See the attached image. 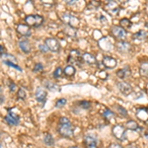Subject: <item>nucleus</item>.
<instances>
[{
	"label": "nucleus",
	"mask_w": 148,
	"mask_h": 148,
	"mask_svg": "<svg viewBox=\"0 0 148 148\" xmlns=\"http://www.w3.org/2000/svg\"><path fill=\"white\" fill-rule=\"evenodd\" d=\"M58 132L64 137H71L73 135V125L67 118H60Z\"/></svg>",
	"instance_id": "nucleus-1"
},
{
	"label": "nucleus",
	"mask_w": 148,
	"mask_h": 148,
	"mask_svg": "<svg viewBox=\"0 0 148 148\" xmlns=\"http://www.w3.org/2000/svg\"><path fill=\"white\" fill-rule=\"evenodd\" d=\"M61 20L66 24V26L72 27L74 29L79 25V19L77 17H75L74 15H72V14H69V13L62 14V15H61Z\"/></svg>",
	"instance_id": "nucleus-2"
},
{
	"label": "nucleus",
	"mask_w": 148,
	"mask_h": 148,
	"mask_svg": "<svg viewBox=\"0 0 148 148\" xmlns=\"http://www.w3.org/2000/svg\"><path fill=\"white\" fill-rule=\"evenodd\" d=\"M25 21L29 27L30 26H32V27H40L44 22V18L40 15H28L26 16Z\"/></svg>",
	"instance_id": "nucleus-3"
},
{
	"label": "nucleus",
	"mask_w": 148,
	"mask_h": 148,
	"mask_svg": "<svg viewBox=\"0 0 148 148\" xmlns=\"http://www.w3.org/2000/svg\"><path fill=\"white\" fill-rule=\"evenodd\" d=\"M45 45L47 47L49 51H51L57 52L60 49V45H59L58 40H56V39H53V38H49V39H47L46 42H45Z\"/></svg>",
	"instance_id": "nucleus-4"
},
{
	"label": "nucleus",
	"mask_w": 148,
	"mask_h": 148,
	"mask_svg": "<svg viewBox=\"0 0 148 148\" xmlns=\"http://www.w3.org/2000/svg\"><path fill=\"white\" fill-rule=\"evenodd\" d=\"M84 143L87 148H98V140L95 134H91V133L86 134L84 137Z\"/></svg>",
	"instance_id": "nucleus-5"
},
{
	"label": "nucleus",
	"mask_w": 148,
	"mask_h": 148,
	"mask_svg": "<svg viewBox=\"0 0 148 148\" xmlns=\"http://www.w3.org/2000/svg\"><path fill=\"white\" fill-rule=\"evenodd\" d=\"M105 9L112 16H116L119 14V12H120V6L114 1H109L107 3L106 7H105Z\"/></svg>",
	"instance_id": "nucleus-6"
},
{
	"label": "nucleus",
	"mask_w": 148,
	"mask_h": 148,
	"mask_svg": "<svg viewBox=\"0 0 148 148\" xmlns=\"http://www.w3.org/2000/svg\"><path fill=\"white\" fill-rule=\"evenodd\" d=\"M113 133L119 140H123L125 137V130L123 125H114L113 127Z\"/></svg>",
	"instance_id": "nucleus-7"
},
{
	"label": "nucleus",
	"mask_w": 148,
	"mask_h": 148,
	"mask_svg": "<svg viewBox=\"0 0 148 148\" xmlns=\"http://www.w3.org/2000/svg\"><path fill=\"white\" fill-rule=\"evenodd\" d=\"M118 88L120 90V92L125 96H128L130 94L131 91H132V88L131 86L128 84V83L125 82V81H121V82L118 83Z\"/></svg>",
	"instance_id": "nucleus-8"
},
{
	"label": "nucleus",
	"mask_w": 148,
	"mask_h": 148,
	"mask_svg": "<svg viewBox=\"0 0 148 148\" xmlns=\"http://www.w3.org/2000/svg\"><path fill=\"white\" fill-rule=\"evenodd\" d=\"M99 46L103 51H112V49H113V47H114L113 44H112V42L108 39V38H102V39H100Z\"/></svg>",
	"instance_id": "nucleus-9"
},
{
	"label": "nucleus",
	"mask_w": 148,
	"mask_h": 148,
	"mask_svg": "<svg viewBox=\"0 0 148 148\" xmlns=\"http://www.w3.org/2000/svg\"><path fill=\"white\" fill-rule=\"evenodd\" d=\"M112 34L114 38L116 39H125L126 36V32L123 28L119 27V26H114V27L112 29Z\"/></svg>",
	"instance_id": "nucleus-10"
},
{
	"label": "nucleus",
	"mask_w": 148,
	"mask_h": 148,
	"mask_svg": "<svg viewBox=\"0 0 148 148\" xmlns=\"http://www.w3.org/2000/svg\"><path fill=\"white\" fill-rule=\"evenodd\" d=\"M130 44L126 40H120L116 42V49L121 52H127L130 51Z\"/></svg>",
	"instance_id": "nucleus-11"
},
{
	"label": "nucleus",
	"mask_w": 148,
	"mask_h": 148,
	"mask_svg": "<svg viewBox=\"0 0 148 148\" xmlns=\"http://www.w3.org/2000/svg\"><path fill=\"white\" fill-rule=\"evenodd\" d=\"M103 64L106 66L107 68H110V69H113L116 66V59H114V57L112 56H105L104 59H103Z\"/></svg>",
	"instance_id": "nucleus-12"
},
{
	"label": "nucleus",
	"mask_w": 148,
	"mask_h": 148,
	"mask_svg": "<svg viewBox=\"0 0 148 148\" xmlns=\"http://www.w3.org/2000/svg\"><path fill=\"white\" fill-rule=\"evenodd\" d=\"M17 32L20 35L24 36V37H29L32 34L31 32V29L28 25H24V24H19L17 26Z\"/></svg>",
	"instance_id": "nucleus-13"
},
{
	"label": "nucleus",
	"mask_w": 148,
	"mask_h": 148,
	"mask_svg": "<svg viewBox=\"0 0 148 148\" xmlns=\"http://www.w3.org/2000/svg\"><path fill=\"white\" fill-rule=\"evenodd\" d=\"M35 96H36V99H37L39 102L44 103L47 100V91L44 89V88L39 87V88H37V90H36Z\"/></svg>",
	"instance_id": "nucleus-14"
},
{
	"label": "nucleus",
	"mask_w": 148,
	"mask_h": 148,
	"mask_svg": "<svg viewBox=\"0 0 148 148\" xmlns=\"http://www.w3.org/2000/svg\"><path fill=\"white\" fill-rule=\"evenodd\" d=\"M4 120H5L7 123H9L11 125H17L19 123V116H16L15 114H13L12 112H9L8 116H6Z\"/></svg>",
	"instance_id": "nucleus-15"
},
{
	"label": "nucleus",
	"mask_w": 148,
	"mask_h": 148,
	"mask_svg": "<svg viewBox=\"0 0 148 148\" xmlns=\"http://www.w3.org/2000/svg\"><path fill=\"white\" fill-rule=\"evenodd\" d=\"M136 116L143 121H148V109L141 108L136 111Z\"/></svg>",
	"instance_id": "nucleus-16"
},
{
	"label": "nucleus",
	"mask_w": 148,
	"mask_h": 148,
	"mask_svg": "<svg viewBox=\"0 0 148 148\" xmlns=\"http://www.w3.org/2000/svg\"><path fill=\"white\" fill-rule=\"evenodd\" d=\"M80 58H82V56H80L79 51H76V49H72L69 53V58L68 60L70 62H76V61H79Z\"/></svg>",
	"instance_id": "nucleus-17"
},
{
	"label": "nucleus",
	"mask_w": 148,
	"mask_h": 148,
	"mask_svg": "<svg viewBox=\"0 0 148 148\" xmlns=\"http://www.w3.org/2000/svg\"><path fill=\"white\" fill-rule=\"evenodd\" d=\"M18 45H19V47H20V49L22 51L26 52V53H29V52L31 51V45L27 40H20Z\"/></svg>",
	"instance_id": "nucleus-18"
},
{
	"label": "nucleus",
	"mask_w": 148,
	"mask_h": 148,
	"mask_svg": "<svg viewBox=\"0 0 148 148\" xmlns=\"http://www.w3.org/2000/svg\"><path fill=\"white\" fill-rule=\"evenodd\" d=\"M82 59H83V61H85V62L88 63V64L96 63V57L91 53H88V52H86V53L83 54Z\"/></svg>",
	"instance_id": "nucleus-19"
},
{
	"label": "nucleus",
	"mask_w": 148,
	"mask_h": 148,
	"mask_svg": "<svg viewBox=\"0 0 148 148\" xmlns=\"http://www.w3.org/2000/svg\"><path fill=\"white\" fill-rule=\"evenodd\" d=\"M44 142L46 143L47 145H49V146H51V145L54 144V139H53V137L51 136V134L46 133L44 136Z\"/></svg>",
	"instance_id": "nucleus-20"
},
{
	"label": "nucleus",
	"mask_w": 148,
	"mask_h": 148,
	"mask_svg": "<svg viewBox=\"0 0 148 148\" xmlns=\"http://www.w3.org/2000/svg\"><path fill=\"white\" fill-rule=\"evenodd\" d=\"M139 72L142 76H145V77H148V62H144L140 65L139 68Z\"/></svg>",
	"instance_id": "nucleus-21"
},
{
	"label": "nucleus",
	"mask_w": 148,
	"mask_h": 148,
	"mask_svg": "<svg viewBox=\"0 0 148 148\" xmlns=\"http://www.w3.org/2000/svg\"><path fill=\"white\" fill-rule=\"evenodd\" d=\"M128 74H130V69H128V67L121 68L116 72V75H118L120 78H125L128 75Z\"/></svg>",
	"instance_id": "nucleus-22"
},
{
	"label": "nucleus",
	"mask_w": 148,
	"mask_h": 148,
	"mask_svg": "<svg viewBox=\"0 0 148 148\" xmlns=\"http://www.w3.org/2000/svg\"><path fill=\"white\" fill-rule=\"evenodd\" d=\"M145 38H146V33H145L144 31H139L136 34L133 35V39L135 40H144Z\"/></svg>",
	"instance_id": "nucleus-23"
},
{
	"label": "nucleus",
	"mask_w": 148,
	"mask_h": 148,
	"mask_svg": "<svg viewBox=\"0 0 148 148\" xmlns=\"http://www.w3.org/2000/svg\"><path fill=\"white\" fill-rule=\"evenodd\" d=\"M125 126L128 128V130H137L138 127H139L137 125V123L134 121H128L127 123H126Z\"/></svg>",
	"instance_id": "nucleus-24"
},
{
	"label": "nucleus",
	"mask_w": 148,
	"mask_h": 148,
	"mask_svg": "<svg viewBox=\"0 0 148 148\" xmlns=\"http://www.w3.org/2000/svg\"><path fill=\"white\" fill-rule=\"evenodd\" d=\"M63 72L67 76H72V75H74V73H75V68H74V66H72V65H68L65 67Z\"/></svg>",
	"instance_id": "nucleus-25"
},
{
	"label": "nucleus",
	"mask_w": 148,
	"mask_h": 148,
	"mask_svg": "<svg viewBox=\"0 0 148 148\" xmlns=\"http://www.w3.org/2000/svg\"><path fill=\"white\" fill-rule=\"evenodd\" d=\"M45 85H46V88H47L49 90H51V91H59L58 86L53 84V83H51V82L47 81V82H45Z\"/></svg>",
	"instance_id": "nucleus-26"
},
{
	"label": "nucleus",
	"mask_w": 148,
	"mask_h": 148,
	"mask_svg": "<svg viewBox=\"0 0 148 148\" xmlns=\"http://www.w3.org/2000/svg\"><path fill=\"white\" fill-rule=\"evenodd\" d=\"M64 32L66 33L68 36L70 37H75V29L72 27H69V26H65V29H64Z\"/></svg>",
	"instance_id": "nucleus-27"
},
{
	"label": "nucleus",
	"mask_w": 148,
	"mask_h": 148,
	"mask_svg": "<svg viewBox=\"0 0 148 148\" xmlns=\"http://www.w3.org/2000/svg\"><path fill=\"white\" fill-rule=\"evenodd\" d=\"M66 99H64V98H62V99H59L57 100V102L56 103V108H60V107H63L64 105L66 104Z\"/></svg>",
	"instance_id": "nucleus-28"
},
{
	"label": "nucleus",
	"mask_w": 148,
	"mask_h": 148,
	"mask_svg": "<svg viewBox=\"0 0 148 148\" xmlns=\"http://www.w3.org/2000/svg\"><path fill=\"white\" fill-rule=\"evenodd\" d=\"M4 63L7 64V65H9V66H11V67H14V68H16V69H18V70H22V68L20 67V66H18L17 64H15L14 62H11V61H6V60H4L3 61Z\"/></svg>",
	"instance_id": "nucleus-29"
},
{
	"label": "nucleus",
	"mask_w": 148,
	"mask_h": 148,
	"mask_svg": "<svg viewBox=\"0 0 148 148\" xmlns=\"http://www.w3.org/2000/svg\"><path fill=\"white\" fill-rule=\"evenodd\" d=\"M61 74H62V69H61V67H57L56 70H54L53 72V76L56 78H58L61 76Z\"/></svg>",
	"instance_id": "nucleus-30"
},
{
	"label": "nucleus",
	"mask_w": 148,
	"mask_h": 148,
	"mask_svg": "<svg viewBox=\"0 0 148 148\" xmlns=\"http://www.w3.org/2000/svg\"><path fill=\"white\" fill-rule=\"evenodd\" d=\"M121 25H123V27H130L131 23L128 19H121Z\"/></svg>",
	"instance_id": "nucleus-31"
},
{
	"label": "nucleus",
	"mask_w": 148,
	"mask_h": 148,
	"mask_svg": "<svg viewBox=\"0 0 148 148\" xmlns=\"http://www.w3.org/2000/svg\"><path fill=\"white\" fill-rule=\"evenodd\" d=\"M113 114H113V112H111L110 110H106L105 112H103V116H104L105 118L109 119V120L112 118V116H113Z\"/></svg>",
	"instance_id": "nucleus-32"
},
{
	"label": "nucleus",
	"mask_w": 148,
	"mask_h": 148,
	"mask_svg": "<svg viewBox=\"0 0 148 148\" xmlns=\"http://www.w3.org/2000/svg\"><path fill=\"white\" fill-rule=\"evenodd\" d=\"M80 106L82 107L83 109H89L90 107H91V104H90L88 101H82V102H80Z\"/></svg>",
	"instance_id": "nucleus-33"
},
{
	"label": "nucleus",
	"mask_w": 148,
	"mask_h": 148,
	"mask_svg": "<svg viewBox=\"0 0 148 148\" xmlns=\"http://www.w3.org/2000/svg\"><path fill=\"white\" fill-rule=\"evenodd\" d=\"M18 96L20 99H25L26 98V92H25V90L22 89V88H20L19 89V91H18Z\"/></svg>",
	"instance_id": "nucleus-34"
},
{
	"label": "nucleus",
	"mask_w": 148,
	"mask_h": 148,
	"mask_svg": "<svg viewBox=\"0 0 148 148\" xmlns=\"http://www.w3.org/2000/svg\"><path fill=\"white\" fill-rule=\"evenodd\" d=\"M116 109L120 111V114H121L123 116H127V112H126V110L125 108H123L121 106H116Z\"/></svg>",
	"instance_id": "nucleus-35"
},
{
	"label": "nucleus",
	"mask_w": 148,
	"mask_h": 148,
	"mask_svg": "<svg viewBox=\"0 0 148 148\" xmlns=\"http://www.w3.org/2000/svg\"><path fill=\"white\" fill-rule=\"evenodd\" d=\"M42 68H44V66H42V63H37L34 67V71L35 72H37V71H40V70H42Z\"/></svg>",
	"instance_id": "nucleus-36"
},
{
	"label": "nucleus",
	"mask_w": 148,
	"mask_h": 148,
	"mask_svg": "<svg viewBox=\"0 0 148 148\" xmlns=\"http://www.w3.org/2000/svg\"><path fill=\"white\" fill-rule=\"evenodd\" d=\"M109 148H123V147L120 144H118V143H111L109 145Z\"/></svg>",
	"instance_id": "nucleus-37"
},
{
	"label": "nucleus",
	"mask_w": 148,
	"mask_h": 148,
	"mask_svg": "<svg viewBox=\"0 0 148 148\" xmlns=\"http://www.w3.org/2000/svg\"><path fill=\"white\" fill-rule=\"evenodd\" d=\"M40 51H49V49H47V47L45 45V46H40Z\"/></svg>",
	"instance_id": "nucleus-38"
},
{
	"label": "nucleus",
	"mask_w": 148,
	"mask_h": 148,
	"mask_svg": "<svg viewBox=\"0 0 148 148\" xmlns=\"http://www.w3.org/2000/svg\"><path fill=\"white\" fill-rule=\"evenodd\" d=\"M10 90H11V91H15V90H16V85L13 84V83H11V84H10Z\"/></svg>",
	"instance_id": "nucleus-39"
},
{
	"label": "nucleus",
	"mask_w": 148,
	"mask_h": 148,
	"mask_svg": "<svg viewBox=\"0 0 148 148\" xmlns=\"http://www.w3.org/2000/svg\"><path fill=\"white\" fill-rule=\"evenodd\" d=\"M3 52H4V47L0 45V56H3Z\"/></svg>",
	"instance_id": "nucleus-40"
},
{
	"label": "nucleus",
	"mask_w": 148,
	"mask_h": 148,
	"mask_svg": "<svg viewBox=\"0 0 148 148\" xmlns=\"http://www.w3.org/2000/svg\"><path fill=\"white\" fill-rule=\"evenodd\" d=\"M75 2H76V1H75V0H71V1H70V2H69V1H68V2H67V3H68V4H74V3H75Z\"/></svg>",
	"instance_id": "nucleus-41"
},
{
	"label": "nucleus",
	"mask_w": 148,
	"mask_h": 148,
	"mask_svg": "<svg viewBox=\"0 0 148 148\" xmlns=\"http://www.w3.org/2000/svg\"><path fill=\"white\" fill-rule=\"evenodd\" d=\"M69 148H79V147H77V146H71V147H69Z\"/></svg>",
	"instance_id": "nucleus-42"
}]
</instances>
